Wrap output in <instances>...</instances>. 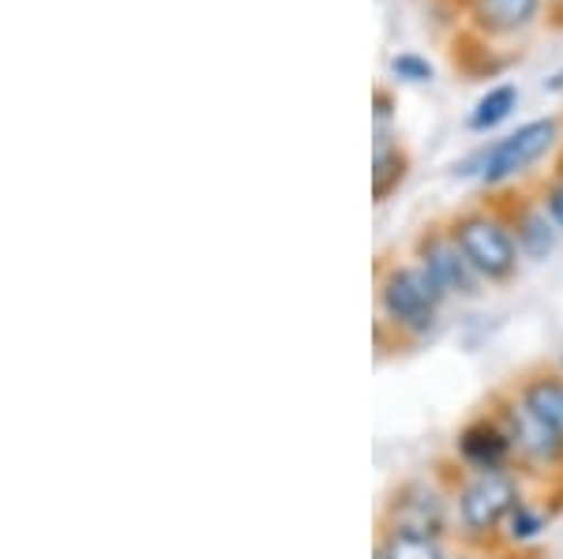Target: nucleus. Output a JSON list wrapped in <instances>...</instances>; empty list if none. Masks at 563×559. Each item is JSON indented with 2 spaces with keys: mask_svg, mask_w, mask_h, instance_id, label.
<instances>
[{
  "mask_svg": "<svg viewBox=\"0 0 563 559\" xmlns=\"http://www.w3.org/2000/svg\"><path fill=\"white\" fill-rule=\"evenodd\" d=\"M544 0H474L448 38V65L462 79H496L526 57Z\"/></svg>",
  "mask_w": 563,
  "mask_h": 559,
  "instance_id": "obj_1",
  "label": "nucleus"
},
{
  "mask_svg": "<svg viewBox=\"0 0 563 559\" xmlns=\"http://www.w3.org/2000/svg\"><path fill=\"white\" fill-rule=\"evenodd\" d=\"M451 237L462 248L466 264L485 275L488 282H504V278L515 275L519 267V241L507 230V222L499 214L488 211H462L455 222H451Z\"/></svg>",
  "mask_w": 563,
  "mask_h": 559,
  "instance_id": "obj_2",
  "label": "nucleus"
},
{
  "mask_svg": "<svg viewBox=\"0 0 563 559\" xmlns=\"http://www.w3.org/2000/svg\"><path fill=\"white\" fill-rule=\"evenodd\" d=\"M563 132V121L560 116H541V121H530L522 124L519 132H511L507 139L493 143L485 155L477 158V169L474 174L485 180L488 188L493 185H504V180L526 174L533 161H541L556 147V135Z\"/></svg>",
  "mask_w": 563,
  "mask_h": 559,
  "instance_id": "obj_3",
  "label": "nucleus"
},
{
  "mask_svg": "<svg viewBox=\"0 0 563 559\" xmlns=\"http://www.w3.org/2000/svg\"><path fill=\"white\" fill-rule=\"evenodd\" d=\"M443 290L424 267H387L379 278V304L395 323L424 331L435 315Z\"/></svg>",
  "mask_w": 563,
  "mask_h": 559,
  "instance_id": "obj_4",
  "label": "nucleus"
},
{
  "mask_svg": "<svg viewBox=\"0 0 563 559\" xmlns=\"http://www.w3.org/2000/svg\"><path fill=\"white\" fill-rule=\"evenodd\" d=\"M507 511H515V484H511V477L499 470H485L466 492H462V522H466L474 534L493 529Z\"/></svg>",
  "mask_w": 563,
  "mask_h": 559,
  "instance_id": "obj_5",
  "label": "nucleus"
},
{
  "mask_svg": "<svg viewBox=\"0 0 563 559\" xmlns=\"http://www.w3.org/2000/svg\"><path fill=\"white\" fill-rule=\"evenodd\" d=\"M417 259H421V267L432 275V282L440 286L443 293H470L474 290V278H470V267L466 256H462V248L455 245V237L451 233H424L421 241H417Z\"/></svg>",
  "mask_w": 563,
  "mask_h": 559,
  "instance_id": "obj_6",
  "label": "nucleus"
},
{
  "mask_svg": "<svg viewBox=\"0 0 563 559\" xmlns=\"http://www.w3.org/2000/svg\"><path fill=\"white\" fill-rule=\"evenodd\" d=\"M406 177H410V150L402 147L395 132H376V139H372V195H376V203H387Z\"/></svg>",
  "mask_w": 563,
  "mask_h": 559,
  "instance_id": "obj_7",
  "label": "nucleus"
},
{
  "mask_svg": "<svg viewBox=\"0 0 563 559\" xmlns=\"http://www.w3.org/2000/svg\"><path fill=\"white\" fill-rule=\"evenodd\" d=\"M507 421H511V439L519 444V450L533 458V462H556L560 450H563V436L556 428H549L538 413L530 410V405H515L511 413H507Z\"/></svg>",
  "mask_w": 563,
  "mask_h": 559,
  "instance_id": "obj_8",
  "label": "nucleus"
},
{
  "mask_svg": "<svg viewBox=\"0 0 563 559\" xmlns=\"http://www.w3.org/2000/svg\"><path fill=\"white\" fill-rule=\"evenodd\" d=\"M511 219H515V241H519L522 251H530V256H549L552 245H556V225L552 219L544 214V206H538L533 200H519L511 203Z\"/></svg>",
  "mask_w": 563,
  "mask_h": 559,
  "instance_id": "obj_9",
  "label": "nucleus"
},
{
  "mask_svg": "<svg viewBox=\"0 0 563 559\" xmlns=\"http://www.w3.org/2000/svg\"><path fill=\"white\" fill-rule=\"evenodd\" d=\"M507 439L496 425H474L462 432V455L470 458L481 470H496L499 462L507 458Z\"/></svg>",
  "mask_w": 563,
  "mask_h": 559,
  "instance_id": "obj_10",
  "label": "nucleus"
},
{
  "mask_svg": "<svg viewBox=\"0 0 563 559\" xmlns=\"http://www.w3.org/2000/svg\"><path fill=\"white\" fill-rule=\"evenodd\" d=\"M515 105H519V87H515V83L488 87V94L481 98V102L474 105V113H470V128H474V132L496 128L499 121H507V116H511Z\"/></svg>",
  "mask_w": 563,
  "mask_h": 559,
  "instance_id": "obj_11",
  "label": "nucleus"
},
{
  "mask_svg": "<svg viewBox=\"0 0 563 559\" xmlns=\"http://www.w3.org/2000/svg\"><path fill=\"white\" fill-rule=\"evenodd\" d=\"M526 405H530L533 413L544 421L549 428H556L563 436V383L556 380H538L526 387Z\"/></svg>",
  "mask_w": 563,
  "mask_h": 559,
  "instance_id": "obj_12",
  "label": "nucleus"
},
{
  "mask_svg": "<svg viewBox=\"0 0 563 559\" xmlns=\"http://www.w3.org/2000/svg\"><path fill=\"white\" fill-rule=\"evenodd\" d=\"M384 556L387 559H443L435 540L429 534H417V529H398V534H390Z\"/></svg>",
  "mask_w": 563,
  "mask_h": 559,
  "instance_id": "obj_13",
  "label": "nucleus"
},
{
  "mask_svg": "<svg viewBox=\"0 0 563 559\" xmlns=\"http://www.w3.org/2000/svg\"><path fill=\"white\" fill-rule=\"evenodd\" d=\"M390 71H395L398 79H406V83H429L432 79V65L424 57H417V53H398V57H390Z\"/></svg>",
  "mask_w": 563,
  "mask_h": 559,
  "instance_id": "obj_14",
  "label": "nucleus"
},
{
  "mask_svg": "<svg viewBox=\"0 0 563 559\" xmlns=\"http://www.w3.org/2000/svg\"><path fill=\"white\" fill-rule=\"evenodd\" d=\"M395 90H390L387 83H376V90H372V110H376V132H390V116H395Z\"/></svg>",
  "mask_w": 563,
  "mask_h": 559,
  "instance_id": "obj_15",
  "label": "nucleus"
},
{
  "mask_svg": "<svg viewBox=\"0 0 563 559\" xmlns=\"http://www.w3.org/2000/svg\"><path fill=\"white\" fill-rule=\"evenodd\" d=\"M541 206H544V214L552 219V225H556V230H563V180L556 174H552V180L544 185Z\"/></svg>",
  "mask_w": 563,
  "mask_h": 559,
  "instance_id": "obj_16",
  "label": "nucleus"
},
{
  "mask_svg": "<svg viewBox=\"0 0 563 559\" xmlns=\"http://www.w3.org/2000/svg\"><path fill=\"white\" fill-rule=\"evenodd\" d=\"M541 529V518L533 515V511H526V507H515V515H511V537H533Z\"/></svg>",
  "mask_w": 563,
  "mask_h": 559,
  "instance_id": "obj_17",
  "label": "nucleus"
},
{
  "mask_svg": "<svg viewBox=\"0 0 563 559\" xmlns=\"http://www.w3.org/2000/svg\"><path fill=\"white\" fill-rule=\"evenodd\" d=\"M544 23L552 31H563V0H544Z\"/></svg>",
  "mask_w": 563,
  "mask_h": 559,
  "instance_id": "obj_18",
  "label": "nucleus"
},
{
  "mask_svg": "<svg viewBox=\"0 0 563 559\" xmlns=\"http://www.w3.org/2000/svg\"><path fill=\"white\" fill-rule=\"evenodd\" d=\"M440 4H448V8H455V12H462V8H470L474 0H440Z\"/></svg>",
  "mask_w": 563,
  "mask_h": 559,
  "instance_id": "obj_19",
  "label": "nucleus"
},
{
  "mask_svg": "<svg viewBox=\"0 0 563 559\" xmlns=\"http://www.w3.org/2000/svg\"><path fill=\"white\" fill-rule=\"evenodd\" d=\"M556 177L563 180V150H560V158H556Z\"/></svg>",
  "mask_w": 563,
  "mask_h": 559,
  "instance_id": "obj_20",
  "label": "nucleus"
},
{
  "mask_svg": "<svg viewBox=\"0 0 563 559\" xmlns=\"http://www.w3.org/2000/svg\"><path fill=\"white\" fill-rule=\"evenodd\" d=\"M379 559H387V556H384V552H379Z\"/></svg>",
  "mask_w": 563,
  "mask_h": 559,
  "instance_id": "obj_21",
  "label": "nucleus"
}]
</instances>
